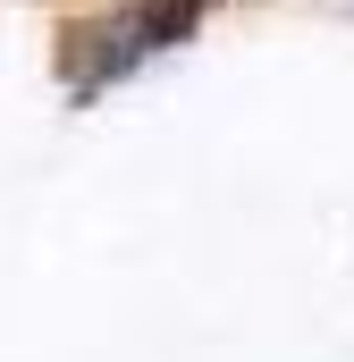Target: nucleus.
<instances>
[{
	"mask_svg": "<svg viewBox=\"0 0 354 362\" xmlns=\"http://www.w3.org/2000/svg\"><path fill=\"white\" fill-rule=\"evenodd\" d=\"M202 17V0H135L127 17H110V25H93L85 51H76V93H101L110 76H127V68H144L152 51H169L177 34Z\"/></svg>",
	"mask_w": 354,
	"mask_h": 362,
	"instance_id": "obj_1",
	"label": "nucleus"
}]
</instances>
